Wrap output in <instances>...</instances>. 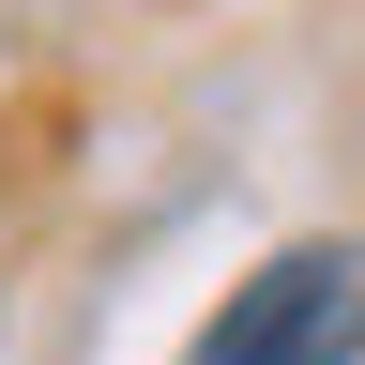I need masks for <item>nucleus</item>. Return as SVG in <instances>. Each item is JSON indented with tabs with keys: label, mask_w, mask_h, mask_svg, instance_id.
<instances>
[{
	"label": "nucleus",
	"mask_w": 365,
	"mask_h": 365,
	"mask_svg": "<svg viewBox=\"0 0 365 365\" xmlns=\"http://www.w3.org/2000/svg\"><path fill=\"white\" fill-rule=\"evenodd\" d=\"M182 365H365V244L350 228L274 244L244 289L182 335Z\"/></svg>",
	"instance_id": "obj_1"
}]
</instances>
